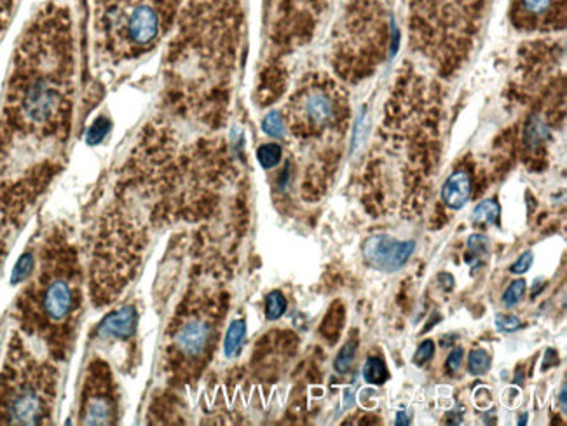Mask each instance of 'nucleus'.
<instances>
[{
  "label": "nucleus",
  "mask_w": 567,
  "mask_h": 426,
  "mask_svg": "<svg viewBox=\"0 0 567 426\" xmlns=\"http://www.w3.org/2000/svg\"><path fill=\"white\" fill-rule=\"evenodd\" d=\"M58 372L39 362L18 337L13 341L0 372V423L43 425L53 416Z\"/></svg>",
  "instance_id": "obj_2"
},
{
  "label": "nucleus",
  "mask_w": 567,
  "mask_h": 426,
  "mask_svg": "<svg viewBox=\"0 0 567 426\" xmlns=\"http://www.w3.org/2000/svg\"><path fill=\"white\" fill-rule=\"evenodd\" d=\"M6 257V237L0 234V264H2V258Z\"/></svg>",
  "instance_id": "obj_30"
},
{
  "label": "nucleus",
  "mask_w": 567,
  "mask_h": 426,
  "mask_svg": "<svg viewBox=\"0 0 567 426\" xmlns=\"http://www.w3.org/2000/svg\"><path fill=\"white\" fill-rule=\"evenodd\" d=\"M363 377L367 383L370 384H384L388 381L389 374L388 369H386L384 362L377 356H370L367 360V363L363 365Z\"/></svg>",
  "instance_id": "obj_13"
},
{
  "label": "nucleus",
  "mask_w": 567,
  "mask_h": 426,
  "mask_svg": "<svg viewBox=\"0 0 567 426\" xmlns=\"http://www.w3.org/2000/svg\"><path fill=\"white\" fill-rule=\"evenodd\" d=\"M119 418V391L110 367L103 360L91 362L81 402V423L114 425Z\"/></svg>",
  "instance_id": "obj_5"
},
{
  "label": "nucleus",
  "mask_w": 567,
  "mask_h": 426,
  "mask_svg": "<svg viewBox=\"0 0 567 426\" xmlns=\"http://www.w3.org/2000/svg\"><path fill=\"white\" fill-rule=\"evenodd\" d=\"M391 34H393V38H391V49H389V52H391V58L396 54V51H398V44H400V34H398V28L395 27V23H393L391 27Z\"/></svg>",
  "instance_id": "obj_29"
},
{
  "label": "nucleus",
  "mask_w": 567,
  "mask_h": 426,
  "mask_svg": "<svg viewBox=\"0 0 567 426\" xmlns=\"http://www.w3.org/2000/svg\"><path fill=\"white\" fill-rule=\"evenodd\" d=\"M490 356L485 349H473L468 356V370L471 376H482L489 370Z\"/></svg>",
  "instance_id": "obj_16"
},
{
  "label": "nucleus",
  "mask_w": 567,
  "mask_h": 426,
  "mask_svg": "<svg viewBox=\"0 0 567 426\" xmlns=\"http://www.w3.org/2000/svg\"><path fill=\"white\" fill-rule=\"evenodd\" d=\"M462 355H464V351H462V348H454L451 351V355H448L447 358V369L448 372H455V370L461 367V362H462Z\"/></svg>",
  "instance_id": "obj_27"
},
{
  "label": "nucleus",
  "mask_w": 567,
  "mask_h": 426,
  "mask_svg": "<svg viewBox=\"0 0 567 426\" xmlns=\"http://www.w3.org/2000/svg\"><path fill=\"white\" fill-rule=\"evenodd\" d=\"M33 265H36V257L33 254H23L20 257V260L16 262L15 271H13V283H20L25 281V279L30 278V274L33 272Z\"/></svg>",
  "instance_id": "obj_18"
},
{
  "label": "nucleus",
  "mask_w": 567,
  "mask_h": 426,
  "mask_svg": "<svg viewBox=\"0 0 567 426\" xmlns=\"http://www.w3.org/2000/svg\"><path fill=\"white\" fill-rule=\"evenodd\" d=\"M287 311V299L281 292H271L266 297V318L267 320H278Z\"/></svg>",
  "instance_id": "obj_15"
},
{
  "label": "nucleus",
  "mask_w": 567,
  "mask_h": 426,
  "mask_svg": "<svg viewBox=\"0 0 567 426\" xmlns=\"http://www.w3.org/2000/svg\"><path fill=\"white\" fill-rule=\"evenodd\" d=\"M527 135H529V142H531V145H538V143H541L543 140L548 136V129L543 126V122L539 121V119H532V122L529 124L527 128Z\"/></svg>",
  "instance_id": "obj_22"
},
{
  "label": "nucleus",
  "mask_w": 567,
  "mask_h": 426,
  "mask_svg": "<svg viewBox=\"0 0 567 426\" xmlns=\"http://www.w3.org/2000/svg\"><path fill=\"white\" fill-rule=\"evenodd\" d=\"M550 2H552V0H524L525 7H527L531 13H543V10L548 9Z\"/></svg>",
  "instance_id": "obj_28"
},
{
  "label": "nucleus",
  "mask_w": 567,
  "mask_h": 426,
  "mask_svg": "<svg viewBox=\"0 0 567 426\" xmlns=\"http://www.w3.org/2000/svg\"><path fill=\"white\" fill-rule=\"evenodd\" d=\"M468 248L471 250V254H475L476 257H478V255L487 254V250H489V241H487V237L482 236V234H473L468 240Z\"/></svg>",
  "instance_id": "obj_24"
},
{
  "label": "nucleus",
  "mask_w": 567,
  "mask_h": 426,
  "mask_svg": "<svg viewBox=\"0 0 567 426\" xmlns=\"http://www.w3.org/2000/svg\"><path fill=\"white\" fill-rule=\"evenodd\" d=\"M135 332H137V309L133 306L114 311L98 325V335L103 339L128 341L133 337Z\"/></svg>",
  "instance_id": "obj_8"
},
{
  "label": "nucleus",
  "mask_w": 567,
  "mask_h": 426,
  "mask_svg": "<svg viewBox=\"0 0 567 426\" xmlns=\"http://www.w3.org/2000/svg\"><path fill=\"white\" fill-rule=\"evenodd\" d=\"M532 260H534V255H532V251H524V254L520 255V258H518L515 264H511L510 271L515 272V274H524V272L529 271Z\"/></svg>",
  "instance_id": "obj_26"
},
{
  "label": "nucleus",
  "mask_w": 567,
  "mask_h": 426,
  "mask_svg": "<svg viewBox=\"0 0 567 426\" xmlns=\"http://www.w3.org/2000/svg\"><path fill=\"white\" fill-rule=\"evenodd\" d=\"M176 0H96V31L103 52L116 61L151 51L161 38Z\"/></svg>",
  "instance_id": "obj_3"
},
{
  "label": "nucleus",
  "mask_w": 567,
  "mask_h": 426,
  "mask_svg": "<svg viewBox=\"0 0 567 426\" xmlns=\"http://www.w3.org/2000/svg\"><path fill=\"white\" fill-rule=\"evenodd\" d=\"M434 353V342L431 341V339H426V341L421 342V346L417 348L416 355H414V362L417 363V365H423V363H426L428 360L433 356Z\"/></svg>",
  "instance_id": "obj_23"
},
{
  "label": "nucleus",
  "mask_w": 567,
  "mask_h": 426,
  "mask_svg": "<svg viewBox=\"0 0 567 426\" xmlns=\"http://www.w3.org/2000/svg\"><path fill=\"white\" fill-rule=\"evenodd\" d=\"M471 196V178L464 170H459L447 178L441 187V199L451 210H461Z\"/></svg>",
  "instance_id": "obj_9"
},
{
  "label": "nucleus",
  "mask_w": 567,
  "mask_h": 426,
  "mask_svg": "<svg viewBox=\"0 0 567 426\" xmlns=\"http://www.w3.org/2000/svg\"><path fill=\"white\" fill-rule=\"evenodd\" d=\"M496 327L503 332H513L520 327V320L513 314H497Z\"/></svg>",
  "instance_id": "obj_25"
},
{
  "label": "nucleus",
  "mask_w": 567,
  "mask_h": 426,
  "mask_svg": "<svg viewBox=\"0 0 567 426\" xmlns=\"http://www.w3.org/2000/svg\"><path fill=\"white\" fill-rule=\"evenodd\" d=\"M396 425L402 426V425H409V419H407V414L405 412H398V416H396Z\"/></svg>",
  "instance_id": "obj_31"
},
{
  "label": "nucleus",
  "mask_w": 567,
  "mask_h": 426,
  "mask_svg": "<svg viewBox=\"0 0 567 426\" xmlns=\"http://www.w3.org/2000/svg\"><path fill=\"white\" fill-rule=\"evenodd\" d=\"M560 407L566 411V386H564L562 391H560Z\"/></svg>",
  "instance_id": "obj_32"
},
{
  "label": "nucleus",
  "mask_w": 567,
  "mask_h": 426,
  "mask_svg": "<svg viewBox=\"0 0 567 426\" xmlns=\"http://www.w3.org/2000/svg\"><path fill=\"white\" fill-rule=\"evenodd\" d=\"M70 45L61 49L47 70L18 72L16 107L20 121L36 131L56 133L67 128L70 117Z\"/></svg>",
  "instance_id": "obj_4"
},
{
  "label": "nucleus",
  "mask_w": 567,
  "mask_h": 426,
  "mask_svg": "<svg viewBox=\"0 0 567 426\" xmlns=\"http://www.w3.org/2000/svg\"><path fill=\"white\" fill-rule=\"evenodd\" d=\"M524 293H525V281L524 279H515V281L508 286L506 292H504L503 295L504 306L511 307L515 306V304H518L522 300V297H524Z\"/></svg>",
  "instance_id": "obj_20"
},
{
  "label": "nucleus",
  "mask_w": 567,
  "mask_h": 426,
  "mask_svg": "<svg viewBox=\"0 0 567 426\" xmlns=\"http://www.w3.org/2000/svg\"><path fill=\"white\" fill-rule=\"evenodd\" d=\"M264 131L269 136H274V138H280V136L285 135V122L283 117H281L280 112H271V114L266 115L262 122Z\"/></svg>",
  "instance_id": "obj_19"
},
{
  "label": "nucleus",
  "mask_w": 567,
  "mask_h": 426,
  "mask_svg": "<svg viewBox=\"0 0 567 426\" xmlns=\"http://www.w3.org/2000/svg\"><path fill=\"white\" fill-rule=\"evenodd\" d=\"M245 335H246V325L243 320H234L229 327L227 335H225L224 341V351L227 358H232L239 353L241 349L243 342H245Z\"/></svg>",
  "instance_id": "obj_11"
},
{
  "label": "nucleus",
  "mask_w": 567,
  "mask_h": 426,
  "mask_svg": "<svg viewBox=\"0 0 567 426\" xmlns=\"http://www.w3.org/2000/svg\"><path fill=\"white\" fill-rule=\"evenodd\" d=\"M109 131V121L105 117H98L88 131V142L89 143H98L102 142L103 136Z\"/></svg>",
  "instance_id": "obj_21"
},
{
  "label": "nucleus",
  "mask_w": 567,
  "mask_h": 426,
  "mask_svg": "<svg viewBox=\"0 0 567 426\" xmlns=\"http://www.w3.org/2000/svg\"><path fill=\"white\" fill-rule=\"evenodd\" d=\"M23 328L39 335L56 358L72 348L82 311L81 267L74 248L60 240L44 254L32 285L18 300Z\"/></svg>",
  "instance_id": "obj_1"
},
{
  "label": "nucleus",
  "mask_w": 567,
  "mask_h": 426,
  "mask_svg": "<svg viewBox=\"0 0 567 426\" xmlns=\"http://www.w3.org/2000/svg\"><path fill=\"white\" fill-rule=\"evenodd\" d=\"M257 159L266 170L274 168L281 159V147L278 143H264L257 150Z\"/></svg>",
  "instance_id": "obj_14"
},
{
  "label": "nucleus",
  "mask_w": 567,
  "mask_h": 426,
  "mask_svg": "<svg viewBox=\"0 0 567 426\" xmlns=\"http://www.w3.org/2000/svg\"><path fill=\"white\" fill-rule=\"evenodd\" d=\"M525 419H527V416H522V419H520V425H525Z\"/></svg>",
  "instance_id": "obj_33"
},
{
  "label": "nucleus",
  "mask_w": 567,
  "mask_h": 426,
  "mask_svg": "<svg viewBox=\"0 0 567 426\" xmlns=\"http://www.w3.org/2000/svg\"><path fill=\"white\" fill-rule=\"evenodd\" d=\"M354 356H356V342L351 341V342H347V344H344V348L337 353L335 363H333V367H335L337 372L346 374L347 370L351 369V365H353Z\"/></svg>",
  "instance_id": "obj_17"
},
{
  "label": "nucleus",
  "mask_w": 567,
  "mask_h": 426,
  "mask_svg": "<svg viewBox=\"0 0 567 426\" xmlns=\"http://www.w3.org/2000/svg\"><path fill=\"white\" fill-rule=\"evenodd\" d=\"M501 206L496 199H483L475 206L471 213L473 222L476 223H497L499 222Z\"/></svg>",
  "instance_id": "obj_12"
},
{
  "label": "nucleus",
  "mask_w": 567,
  "mask_h": 426,
  "mask_svg": "<svg viewBox=\"0 0 567 426\" xmlns=\"http://www.w3.org/2000/svg\"><path fill=\"white\" fill-rule=\"evenodd\" d=\"M416 250L412 240L398 241L388 234H375L363 244V257L372 267L384 272H395L405 265Z\"/></svg>",
  "instance_id": "obj_6"
},
{
  "label": "nucleus",
  "mask_w": 567,
  "mask_h": 426,
  "mask_svg": "<svg viewBox=\"0 0 567 426\" xmlns=\"http://www.w3.org/2000/svg\"><path fill=\"white\" fill-rule=\"evenodd\" d=\"M301 115L311 126H325L333 117L332 100L323 93H309L302 100Z\"/></svg>",
  "instance_id": "obj_10"
},
{
  "label": "nucleus",
  "mask_w": 567,
  "mask_h": 426,
  "mask_svg": "<svg viewBox=\"0 0 567 426\" xmlns=\"http://www.w3.org/2000/svg\"><path fill=\"white\" fill-rule=\"evenodd\" d=\"M211 337V325L201 318L183 321L176 330L173 344L182 356L197 358L206 349Z\"/></svg>",
  "instance_id": "obj_7"
}]
</instances>
